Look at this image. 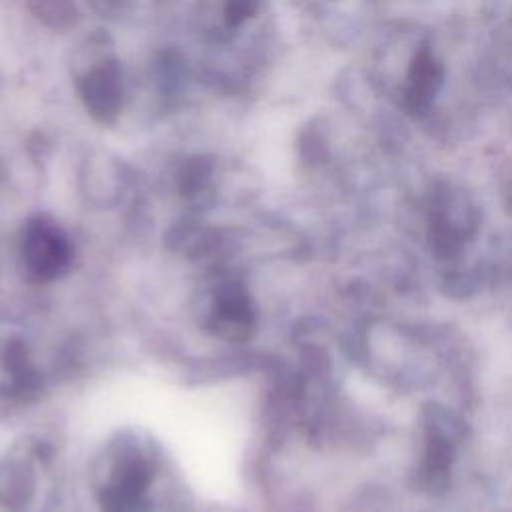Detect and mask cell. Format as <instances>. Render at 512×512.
Wrapping results in <instances>:
<instances>
[{
    "label": "cell",
    "mask_w": 512,
    "mask_h": 512,
    "mask_svg": "<svg viewBox=\"0 0 512 512\" xmlns=\"http://www.w3.org/2000/svg\"><path fill=\"white\" fill-rule=\"evenodd\" d=\"M24 258L38 276H58L68 262V242L48 222H34L26 230Z\"/></svg>",
    "instance_id": "obj_1"
},
{
    "label": "cell",
    "mask_w": 512,
    "mask_h": 512,
    "mask_svg": "<svg viewBox=\"0 0 512 512\" xmlns=\"http://www.w3.org/2000/svg\"><path fill=\"white\" fill-rule=\"evenodd\" d=\"M80 94L86 102V108L100 120H110L122 102L120 72L114 60L100 62L92 68L80 82Z\"/></svg>",
    "instance_id": "obj_2"
},
{
    "label": "cell",
    "mask_w": 512,
    "mask_h": 512,
    "mask_svg": "<svg viewBox=\"0 0 512 512\" xmlns=\"http://www.w3.org/2000/svg\"><path fill=\"white\" fill-rule=\"evenodd\" d=\"M258 6H260L258 0H228L226 18L230 24H240L242 20L256 14Z\"/></svg>",
    "instance_id": "obj_3"
}]
</instances>
